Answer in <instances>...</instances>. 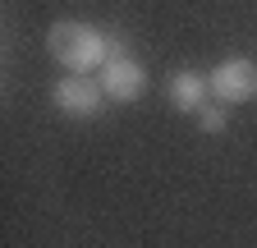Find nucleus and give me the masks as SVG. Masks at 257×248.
<instances>
[{
    "label": "nucleus",
    "instance_id": "obj_1",
    "mask_svg": "<svg viewBox=\"0 0 257 248\" xmlns=\"http://www.w3.org/2000/svg\"><path fill=\"white\" fill-rule=\"evenodd\" d=\"M46 51H51V60L64 74H92V69L101 74V65L115 51V37H106L96 23L60 19V23H51V33H46Z\"/></svg>",
    "mask_w": 257,
    "mask_h": 248
},
{
    "label": "nucleus",
    "instance_id": "obj_2",
    "mask_svg": "<svg viewBox=\"0 0 257 248\" xmlns=\"http://www.w3.org/2000/svg\"><path fill=\"white\" fill-rule=\"evenodd\" d=\"M96 83H101L106 101H115V106H128V101H138L143 92H147V69H143V60H138L134 51H128V46L115 37V51H110V60L101 65Z\"/></svg>",
    "mask_w": 257,
    "mask_h": 248
},
{
    "label": "nucleus",
    "instance_id": "obj_3",
    "mask_svg": "<svg viewBox=\"0 0 257 248\" xmlns=\"http://www.w3.org/2000/svg\"><path fill=\"white\" fill-rule=\"evenodd\" d=\"M207 87H211V101L220 106H243L257 97V60L248 55H225L220 65L207 74Z\"/></svg>",
    "mask_w": 257,
    "mask_h": 248
},
{
    "label": "nucleus",
    "instance_id": "obj_4",
    "mask_svg": "<svg viewBox=\"0 0 257 248\" xmlns=\"http://www.w3.org/2000/svg\"><path fill=\"white\" fill-rule=\"evenodd\" d=\"M51 101H55L60 115H69V119H92V115H101L106 92H101V83L87 78V74H64L51 87Z\"/></svg>",
    "mask_w": 257,
    "mask_h": 248
},
{
    "label": "nucleus",
    "instance_id": "obj_5",
    "mask_svg": "<svg viewBox=\"0 0 257 248\" xmlns=\"http://www.w3.org/2000/svg\"><path fill=\"white\" fill-rule=\"evenodd\" d=\"M166 97H170V106H175L179 115H198V110L207 106V97H211V87H207L202 74L179 69V74H170V83H166Z\"/></svg>",
    "mask_w": 257,
    "mask_h": 248
},
{
    "label": "nucleus",
    "instance_id": "obj_6",
    "mask_svg": "<svg viewBox=\"0 0 257 248\" xmlns=\"http://www.w3.org/2000/svg\"><path fill=\"white\" fill-rule=\"evenodd\" d=\"M198 124H202V129H207V134H220V129H225V124H230V106H220V101L211 106V101H207V106L198 110Z\"/></svg>",
    "mask_w": 257,
    "mask_h": 248
}]
</instances>
